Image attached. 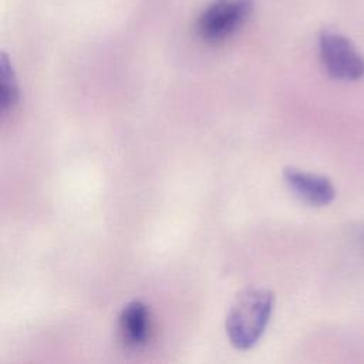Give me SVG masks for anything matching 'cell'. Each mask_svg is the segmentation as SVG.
<instances>
[{
  "mask_svg": "<svg viewBox=\"0 0 364 364\" xmlns=\"http://www.w3.org/2000/svg\"><path fill=\"white\" fill-rule=\"evenodd\" d=\"M255 0H215L199 16L198 33L206 41H220L247 18Z\"/></svg>",
  "mask_w": 364,
  "mask_h": 364,
  "instance_id": "7a4b0ae2",
  "label": "cell"
},
{
  "mask_svg": "<svg viewBox=\"0 0 364 364\" xmlns=\"http://www.w3.org/2000/svg\"><path fill=\"white\" fill-rule=\"evenodd\" d=\"M283 178L290 191L303 202L313 206H324L333 202L336 189L330 179L304 172L297 168H284Z\"/></svg>",
  "mask_w": 364,
  "mask_h": 364,
  "instance_id": "277c9868",
  "label": "cell"
},
{
  "mask_svg": "<svg viewBox=\"0 0 364 364\" xmlns=\"http://www.w3.org/2000/svg\"><path fill=\"white\" fill-rule=\"evenodd\" d=\"M20 100V88L9 57L1 53L0 57V102L1 112L6 114L16 107Z\"/></svg>",
  "mask_w": 364,
  "mask_h": 364,
  "instance_id": "8992f818",
  "label": "cell"
},
{
  "mask_svg": "<svg viewBox=\"0 0 364 364\" xmlns=\"http://www.w3.org/2000/svg\"><path fill=\"white\" fill-rule=\"evenodd\" d=\"M274 296L262 287L243 290L232 303L226 316V334L237 350H249L263 336L273 311Z\"/></svg>",
  "mask_w": 364,
  "mask_h": 364,
  "instance_id": "6da1fadb",
  "label": "cell"
},
{
  "mask_svg": "<svg viewBox=\"0 0 364 364\" xmlns=\"http://www.w3.org/2000/svg\"><path fill=\"white\" fill-rule=\"evenodd\" d=\"M320 58L330 77L337 80H358L364 75V58L348 38L324 31L320 36Z\"/></svg>",
  "mask_w": 364,
  "mask_h": 364,
  "instance_id": "3957f363",
  "label": "cell"
},
{
  "mask_svg": "<svg viewBox=\"0 0 364 364\" xmlns=\"http://www.w3.org/2000/svg\"><path fill=\"white\" fill-rule=\"evenodd\" d=\"M121 341L128 348H141L151 338L152 318L148 306L139 300L128 303L118 318Z\"/></svg>",
  "mask_w": 364,
  "mask_h": 364,
  "instance_id": "5b68a950",
  "label": "cell"
}]
</instances>
